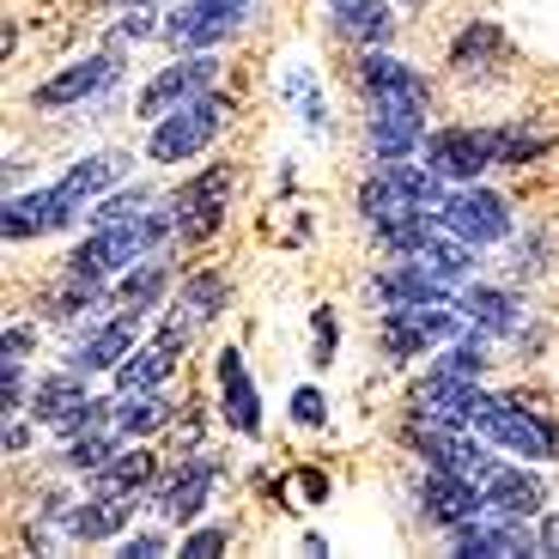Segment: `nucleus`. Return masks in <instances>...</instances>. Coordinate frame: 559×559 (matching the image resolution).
I'll return each mask as SVG.
<instances>
[{"label": "nucleus", "instance_id": "obj_1", "mask_svg": "<svg viewBox=\"0 0 559 559\" xmlns=\"http://www.w3.org/2000/svg\"><path fill=\"white\" fill-rule=\"evenodd\" d=\"M170 238H177V219H170L165 201H158V207H146V213H134V219L85 225V238L73 243L68 255H61V274L104 280V286H110V280H116V274H128V267H134L140 255H158Z\"/></svg>", "mask_w": 559, "mask_h": 559}, {"label": "nucleus", "instance_id": "obj_2", "mask_svg": "<svg viewBox=\"0 0 559 559\" xmlns=\"http://www.w3.org/2000/svg\"><path fill=\"white\" fill-rule=\"evenodd\" d=\"M450 195V182L438 177L426 158H395V165H371V177L359 182V195H353V213H359V225L371 231V225L395 219V213L407 207H438V201Z\"/></svg>", "mask_w": 559, "mask_h": 559}, {"label": "nucleus", "instance_id": "obj_3", "mask_svg": "<svg viewBox=\"0 0 559 559\" xmlns=\"http://www.w3.org/2000/svg\"><path fill=\"white\" fill-rule=\"evenodd\" d=\"M231 128V98H225L219 85L213 92H201V98H189L182 110L158 116L153 134H146V158L153 165H189V158H201L213 146V140Z\"/></svg>", "mask_w": 559, "mask_h": 559}, {"label": "nucleus", "instance_id": "obj_4", "mask_svg": "<svg viewBox=\"0 0 559 559\" xmlns=\"http://www.w3.org/2000/svg\"><path fill=\"white\" fill-rule=\"evenodd\" d=\"M122 49H98V56L73 61V68L49 73V80L31 92L37 110H73V104H92V110H110L116 92H122Z\"/></svg>", "mask_w": 559, "mask_h": 559}, {"label": "nucleus", "instance_id": "obj_5", "mask_svg": "<svg viewBox=\"0 0 559 559\" xmlns=\"http://www.w3.org/2000/svg\"><path fill=\"white\" fill-rule=\"evenodd\" d=\"M499 140H504V122H456V128H432L426 134V165L438 170L444 182H480L492 165H499Z\"/></svg>", "mask_w": 559, "mask_h": 559}, {"label": "nucleus", "instance_id": "obj_6", "mask_svg": "<svg viewBox=\"0 0 559 559\" xmlns=\"http://www.w3.org/2000/svg\"><path fill=\"white\" fill-rule=\"evenodd\" d=\"M250 19H262V0H182L158 25L170 49H219L225 37H238Z\"/></svg>", "mask_w": 559, "mask_h": 559}, {"label": "nucleus", "instance_id": "obj_7", "mask_svg": "<svg viewBox=\"0 0 559 559\" xmlns=\"http://www.w3.org/2000/svg\"><path fill=\"white\" fill-rule=\"evenodd\" d=\"M353 80H359L365 110H432V85L414 61L390 56V49H359L353 61Z\"/></svg>", "mask_w": 559, "mask_h": 559}, {"label": "nucleus", "instance_id": "obj_8", "mask_svg": "<svg viewBox=\"0 0 559 559\" xmlns=\"http://www.w3.org/2000/svg\"><path fill=\"white\" fill-rule=\"evenodd\" d=\"M438 225L456 231L462 243H475V250H492V243H511L518 219H511V201L499 189H480V182H462L438 201Z\"/></svg>", "mask_w": 559, "mask_h": 559}, {"label": "nucleus", "instance_id": "obj_9", "mask_svg": "<svg viewBox=\"0 0 559 559\" xmlns=\"http://www.w3.org/2000/svg\"><path fill=\"white\" fill-rule=\"evenodd\" d=\"M475 432L487 438L499 456H518V462H554L559 456V426L554 419L530 414V407H518V402H504V395L487 402V414H480Z\"/></svg>", "mask_w": 559, "mask_h": 559}, {"label": "nucleus", "instance_id": "obj_10", "mask_svg": "<svg viewBox=\"0 0 559 559\" xmlns=\"http://www.w3.org/2000/svg\"><path fill=\"white\" fill-rule=\"evenodd\" d=\"M219 85V56L213 49H182V61H170V68H158L153 80L140 85V98H134V116L146 128L158 122V116L182 110L189 98H201V92H213Z\"/></svg>", "mask_w": 559, "mask_h": 559}, {"label": "nucleus", "instance_id": "obj_11", "mask_svg": "<svg viewBox=\"0 0 559 559\" xmlns=\"http://www.w3.org/2000/svg\"><path fill=\"white\" fill-rule=\"evenodd\" d=\"M492 395L480 390L475 378H450V371H432L407 390V426H468L475 432L480 414H487Z\"/></svg>", "mask_w": 559, "mask_h": 559}, {"label": "nucleus", "instance_id": "obj_12", "mask_svg": "<svg viewBox=\"0 0 559 559\" xmlns=\"http://www.w3.org/2000/svg\"><path fill=\"white\" fill-rule=\"evenodd\" d=\"M165 207L177 219V243H207L225 225V207H231V165L195 170L177 195H165Z\"/></svg>", "mask_w": 559, "mask_h": 559}, {"label": "nucleus", "instance_id": "obj_13", "mask_svg": "<svg viewBox=\"0 0 559 559\" xmlns=\"http://www.w3.org/2000/svg\"><path fill=\"white\" fill-rule=\"evenodd\" d=\"M213 480H219V462L201 456V450H189V456L170 462L165 475L146 487V499H140V504H146L153 518H165V523H195L201 511H207Z\"/></svg>", "mask_w": 559, "mask_h": 559}, {"label": "nucleus", "instance_id": "obj_14", "mask_svg": "<svg viewBox=\"0 0 559 559\" xmlns=\"http://www.w3.org/2000/svg\"><path fill=\"white\" fill-rule=\"evenodd\" d=\"M444 547L462 554V559H530V554H542V542H535L530 523L499 518V511H480V518L444 530Z\"/></svg>", "mask_w": 559, "mask_h": 559}, {"label": "nucleus", "instance_id": "obj_15", "mask_svg": "<svg viewBox=\"0 0 559 559\" xmlns=\"http://www.w3.org/2000/svg\"><path fill=\"white\" fill-rule=\"evenodd\" d=\"M140 310H98V317L85 322L80 335L68 341V365H80L85 378H98V371H122V359L134 353V335H140Z\"/></svg>", "mask_w": 559, "mask_h": 559}, {"label": "nucleus", "instance_id": "obj_16", "mask_svg": "<svg viewBox=\"0 0 559 559\" xmlns=\"http://www.w3.org/2000/svg\"><path fill=\"white\" fill-rule=\"evenodd\" d=\"M80 201L68 195V189H25V195H7V207H0V238L7 243H31V238H49V231H61V225L80 219Z\"/></svg>", "mask_w": 559, "mask_h": 559}, {"label": "nucleus", "instance_id": "obj_17", "mask_svg": "<svg viewBox=\"0 0 559 559\" xmlns=\"http://www.w3.org/2000/svg\"><path fill=\"white\" fill-rule=\"evenodd\" d=\"M182 347H189V322L170 317L146 347H134L116 371V395H140V390H165V378L182 365Z\"/></svg>", "mask_w": 559, "mask_h": 559}, {"label": "nucleus", "instance_id": "obj_18", "mask_svg": "<svg viewBox=\"0 0 559 559\" xmlns=\"http://www.w3.org/2000/svg\"><path fill=\"white\" fill-rule=\"evenodd\" d=\"M213 395H219V414H225L231 432L262 438V390H255V378H250V365H243L238 347L213 353Z\"/></svg>", "mask_w": 559, "mask_h": 559}, {"label": "nucleus", "instance_id": "obj_19", "mask_svg": "<svg viewBox=\"0 0 559 559\" xmlns=\"http://www.w3.org/2000/svg\"><path fill=\"white\" fill-rule=\"evenodd\" d=\"M407 444L426 468H450V475H475L492 462L487 438H468V426H407Z\"/></svg>", "mask_w": 559, "mask_h": 559}, {"label": "nucleus", "instance_id": "obj_20", "mask_svg": "<svg viewBox=\"0 0 559 559\" xmlns=\"http://www.w3.org/2000/svg\"><path fill=\"white\" fill-rule=\"evenodd\" d=\"M480 499H487V511H499V518H542L547 511V480L535 475V468H518V462H499L492 456L487 468H480Z\"/></svg>", "mask_w": 559, "mask_h": 559}, {"label": "nucleus", "instance_id": "obj_21", "mask_svg": "<svg viewBox=\"0 0 559 559\" xmlns=\"http://www.w3.org/2000/svg\"><path fill=\"white\" fill-rule=\"evenodd\" d=\"M487 499H480V480L475 475H450V468H426L419 480V518L432 530H456V523L480 518Z\"/></svg>", "mask_w": 559, "mask_h": 559}, {"label": "nucleus", "instance_id": "obj_22", "mask_svg": "<svg viewBox=\"0 0 559 559\" xmlns=\"http://www.w3.org/2000/svg\"><path fill=\"white\" fill-rule=\"evenodd\" d=\"M426 146V110H365V153L371 165H395Z\"/></svg>", "mask_w": 559, "mask_h": 559}, {"label": "nucleus", "instance_id": "obj_23", "mask_svg": "<svg viewBox=\"0 0 559 559\" xmlns=\"http://www.w3.org/2000/svg\"><path fill=\"white\" fill-rule=\"evenodd\" d=\"M329 31L353 49H383L395 37V7L390 0H329Z\"/></svg>", "mask_w": 559, "mask_h": 559}, {"label": "nucleus", "instance_id": "obj_24", "mask_svg": "<svg viewBox=\"0 0 559 559\" xmlns=\"http://www.w3.org/2000/svg\"><path fill=\"white\" fill-rule=\"evenodd\" d=\"M462 317L475 322V329H487L492 341L518 335L523 322H530V310H523V298L511 293V286H468V293H456Z\"/></svg>", "mask_w": 559, "mask_h": 559}, {"label": "nucleus", "instance_id": "obj_25", "mask_svg": "<svg viewBox=\"0 0 559 559\" xmlns=\"http://www.w3.org/2000/svg\"><path fill=\"white\" fill-rule=\"evenodd\" d=\"M165 475V468H158V456L146 444H128V450H116L110 462H104L98 475H92V487L98 492H110V499H146V487H153V480Z\"/></svg>", "mask_w": 559, "mask_h": 559}, {"label": "nucleus", "instance_id": "obj_26", "mask_svg": "<svg viewBox=\"0 0 559 559\" xmlns=\"http://www.w3.org/2000/svg\"><path fill=\"white\" fill-rule=\"evenodd\" d=\"M165 293H170V255L165 250L140 255L128 274L110 280V305L116 310H140V317H146V310H158V298H165Z\"/></svg>", "mask_w": 559, "mask_h": 559}, {"label": "nucleus", "instance_id": "obj_27", "mask_svg": "<svg viewBox=\"0 0 559 559\" xmlns=\"http://www.w3.org/2000/svg\"><path fill=\"white\" fill-rule=\"evenodd\" d=\"M134 511H146L140 499H110V492H98V499H80L68 518V542H116V535L128 530V518Z\"/></svg>", "mask_w": 559, "mask_h": 559}, {"label": "nucleus", "instance_id": "obj_28", "mask_svg": "<svg viewBox=\"0 0 559 559\" xmlns=\"http://www.w3.org/2000/svg\"><path fill=\"white\" fill-rule=\"evenodd\" d=\"M122 182H128V153L122 146H104V153H85L80 165H68L61 189H68L80 207H92L98 195H110V189H122Z\"/></svg>", "mask_w": 559, "mask_h": 559}, {"label": "nucleus", "instance_id": "obj_29", "mask_svg": "<svg viewBox=\"0 0 559 559\" xmlns=\"http://www.w3.org/2000/svg\"><path fill=\"white\" fill-rule=\"evenodd\" d=\"M504 25L499 19H475V25L462 31L456 43H450V73H462V80H475V73H492L504 61Z\"/></svg>", "mask_w": 559, "mask_h": 559}, {"label": "nucleus", "instance_id": "obj_30", "mask_svg": "<svg viewBox=\"0 0 559 559\" xmlns=\"http://www.w3.org/2000/svg\"><path fill=\"white\" fill-rule=\"evenodd\" d=\"M225 298H231V280H225L219 267H195V274L177 286V317L189 322V329H207V322L225 317Z\"/></svg>", "mask_w": 559, "mask_h": 559}, {"label": "nucleus", "instance_id": "obj_31", "mask_svg": "<svg viewBox=\"0 0 559 559\" xmlns=\"http://www.w3.org/2000/svg\"><path fill=\"white\" fill-rule=\"evenodd\" d=\"M85 402V371L80 365H61V371H49V378L31 383V419H43V426H56L61 414H73V407Z\"/></svg>", "mask_w": 559, "mask_h": 559}, {"label": "nucleus", "instance_id": "obj_32", "mask_svg": "<svg viewBox=\"0 0 559 559\" xmlns=\"http://www.w3.org/2000/svg\"><path fill=\"white\" fill-rule=\"evenodd\" d=\"M432 371H450V378H475V383H480V378L492 371V335L468 322L456 341H444V347H438V365H432Z\"/></svg>", "mask_w": 559, "mask_h": 559}, {"label": "nucleus", "instance_id": "obj_33", "mask_svg": "<svg viewBox=\"0 0 559 559\" xmlns=\"http://www.w3.org/2000/svg\"><path fill=\"white\" fill-rule=\"evenodd\" d=\"M170 395L165 390H140V395H122L116 402V432L122 438H153V432H165L170 426Z\"/></svg>", "mask_w": 559, "mask_h": 559}, {"label": "nucleus", "instance_id": "obj_34", "mask_svg": "<svg viewBox=\"0 0 559 559\" xmlns=\"http://www.w3.org/2000/svg\"><path fill=\"white\" fill-rule=\"evenodd\" d=\"M122 450V432L116 426H98V432H80V438H68V444L56 450V462L68 468V475H98L104 462Z\"/></svg>", "mask_w": 559, "mask_h": 559}, {"label": "nucleus", "instance_id": "obj_35", "mask_svg": "<svg viewBox=\"0 0 559 559\" xmlns=\"http://www.w3.org/2000/svg\"><path fill=\"white\" fill-rule=\"evenodd\" d=\"M146 207H158L153 189H146V182H122V189H110V195L92 201L80 219L85 225H116V219H134V213H146Z\"/></svg>", "mask_w": 559, "mask_h": 559}, {"label": "nucleus", "instance_id": "obj_36", "mask_svg": "<svg viewBox=\"0 0 559 559\" xmlns=\"http://www.w3.org/2000/svg\"><path fill=\"white\" fill-rule=\"evenodd\" d=\"M547 146H554V134L535 122H504V140H499V165L504 170H530L535 158H547Z\"/></svg>", "mask_w": 559, "mask_h": 559}, {"label": "nucleus", "instance_id": "obj_37", "mask_svg": "<svg viewBox=\"0 0 559 559\" xmlns=\"http://www.w3.org/2000/svg\"><path fill=\"white\" fill-rule=\"evenodd\" d=\"M286 98H293L298 122H305L310 134L329 128V104H322V85H317V73H310V61H298V68L286 73Z\"/></svg>", "mask_w": 559, "mask_h": 559}, {"label": "nucleus", "instance_id": "obj_38", "mask_svg": "<svg viewBox=\"0 0 559 559\" xmlns=\"http://www.w3.org/2000/svg\"><path fill=\"white\" fill-rule=\"evenodd\" d=\"M280 504H293V511H310V504H322L329 499V475L322 468H293V475L280 480Z\"/></svg>", "mask_w": 559, "mask_h": 559}, {"label": "nucleus", "instance_id": "obj_39", "mask_svg": "<svg viewBox=\"0 0 559 559\" xmlns=\"http://www.w3.org/2000/svg\"><path fill=\"white\" fill-rule=\"evenodd\" d=\"M335 353H341V322H335V310L322 305V310H310V365H335Z\"/></svg>", "mask_w": 559, "mask_h": 559}, {"label": "nucleus", "instance_id": "obj_40", "mask_svg": "<svg viewBox=\"0 0 559 559\" xmlns=\"http://www.w3.org/2000/svg\"><path fill=\"white\" fill-rule=\"evenodd\" d=\"M286 407H293V426H298V432H317L322 419H329V402H322V390H310V383H298Z\"/></svg>", "mask_w": 559, "mask_h": 559}, {"label": "nucleus", "instance_id": "obj_41", "mask_svg": "<svg viewBox=\"0 0 559 559\" xmlns=\"http://www.w3.org/2000/svg\"><path fill=\"white\" fill-rule=\"evenodd\" d=\"M225 542H231V530H225V523H207V530H189V535H182L177 554H182V559H213V554H225Z\"/></svg>", "mask_w": 559, "mask_h": 559}, {"label": "nucleus", "instance_id": "obj_42", "mask_svg": "<svg viewBox=\"0 0 559 559\" xmlns=\"http://www.w3.org/2000/svg\"><path fill=\"white\" fill-rule=\"evenodd\" d=\"M158 554H170L165 530H140V535H122V542H116V559H158Z\"/></svg>", "mask_w": 559, "mask_h": 559}, {"label": "nucleus", "instance_id": "obj_43", "mask_svg": "<svg viewBox=\"0 0 559 559\" xmlns=\"http://www.w3.org/2000/svg\"><path fill=\"white\" fill-rule=\"evenodd\" d=\"M0 407L13 414V407H31V378H25V359H7L0 371Z\"/></svg>", "mask_w": 559, "mask_h": 559}, {"label": "nucleus", "instance_id": "obj_44", "mask_svg": "<svg viewBox=\"0 0 559 559\" xmlns=\"http://www.w3.org/2000/svg\"><path fill=\"white\" fill-rule=\"evenodd\" d=\"M153 13V7H134V13L122 19V25H116V37L122 43H140V37H158V19H146Z\"/></svg>", "mask_w": 559, "mask_h": 559}, {"label": "nucleus", "instance_id": "obj_45", "mask_svg": "<svg viewBox=\"0 0 559 559\" xmlns=\"http://www.w3.org/2000/svg\"><path fill=\"white\" fill-rule=\"evenodd\" d=\"M31 341H37V335H31L25 322H19V329H7V341H0V359H31Z\"/></svg>", "mask_w": 559, "mask_h": 559}, {"label": "nucleus", "instance_id": "obj_46", "mask_svg": "<svg viewBox=\"0 0 559 559\" xmlns=\"http://www.w3.org/2000/svg\"><path fill=\"white\" fill-rule=\"evenodd\" d=\"M0 450H7V456H25V450H31V426H25V419L7 414V438H0Z\"/></svg>", "mask_w": 559, "mask_h": 559}, {"label": "nucleus", "instance_id": "obj_47", "mask_svg": "<svg viewBox=\"0 0 559 559\" xmlns=\"http://www.w3.org/2000/svg\"><path fill=\"white\" fill-rule=\"evenodd\" d=\"M535 542H542V554H559V511H542V523H535Z\"/></svg>", "mask_w": 559, "mask_h": 559}, {"label": "nucleus", "instance_id": "obj_48", "mask_svg": "<svg viewBox=\"0 0 559 559\" xmlns=\"http://www.w3.org/2000/svg\"><path fill=\"white\" fill-rule=\"evenodd\" d=\"M110 7H165V0H110Z\"/></svg>", "mask_w": 559, "mask_h": 559}, {"label": "nucleus", "instance_id": "obj_49", "mask_svg": "<svg viewBox=\"0 0 559 559\" xmlns=\"http://www.w3.org/2000/svg\"><path fill=\"white\" fill-rule=\"evenodd\" d=\"M402 7H419V0H402Z\"/></svg>", "mask_w": 559, "mask_h": 559}]
</instances>
